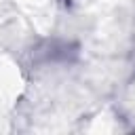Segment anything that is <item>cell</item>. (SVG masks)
Here are the masks:
<instances>
[{"label":"cell","mask_w":135,"mask_h":135,"mask_svg":"<svg viewBox=\"0 0 135 135\" xmlns=\"http://www.w3.org/2000/svg\"><path fill=\"white\" fill-rule=\"evenodd\" d=\"M36 53L40 55V63H72L78 57V44L68 40H44Z\"/></svg>","instance_id":"cell-1"}]
</instances>
